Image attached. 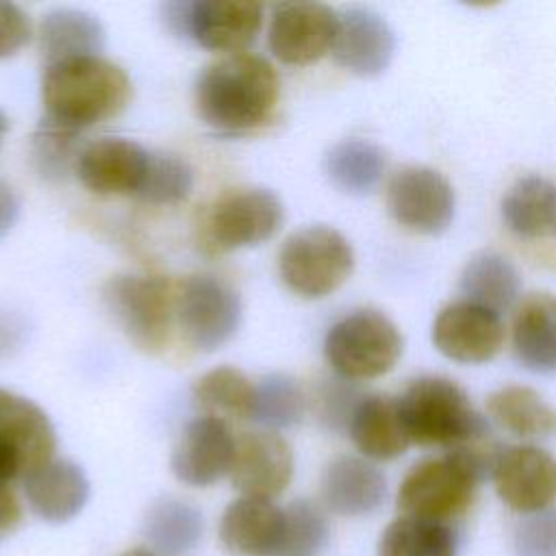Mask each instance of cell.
I'll return each instance as SVG.
<instances>
[{
  "label": "cell",
  "instance_id": "cell-12",
  "mask_svg": "<svg viewBox=\"0 0 556 556\" xmlns=\"http://www.w3.org/2000/svg\"><path fill=\"white\" fill-rule=\"evenodd\" d=\"M387 208L400 226L421 235H439L452 224L454 189L437 169L408 165L391 176Z\"/></svg>",
  "mask_w": 556,
  "mask_h": 556
},
{
  "label": "cell",
  "instance_id": "cell-31",
  "mask_svg": "<svg viewBox=\"0 0 556 556\" xmlns=\"http://www.w3.org/2000/svg\"><path fill=\"white\" fill-rule=\"evenodd\" d=\"M458 532L443 521L400 515L378 539V556H456Z\"/></svg>",
  "mask_w": 556,
  "mask_h": 556
},
{
  "label": "cell",
  "instance_id": "cell-39",
  "mask_svg": "<svg viewBox=\"0 0 556 556\" xmlns=\"http://www.w3.org/2000/svg\"><path fill=\"white\" fill-rule=\"evenodd\" d=\"M22 521V506L9 482H0V539L11 534Z\"/></svg>",
  "mask_w": 556,
  "mask_h": 556
},
{
  "label": "cell",
  "instance_id": "cell-42",
  "mask_svg": "<svg viewBox=\"0 0 556 556\" xmlns=\"http://www.w3.org/2000/svg\"><path fill=\"white\" fill-rule=\"evenodd\" d=\"M7 128H9V122H7L4 113L0 111V143H2V139H4V135H7Z\"/></svg>",
  "mask_w": 556,
  "mask_h": 556
},
{
  "label": "cell",
  "instance_id": "cell-19",
  "mask_svg": "<svg viewBox=\"0 0 556 556\" xmlns=\"http://www.w3.org/2000/svg\"><path fill=\"white\" fill-rule=\"evenodd\" d=\"M150 152L139 143L104 137L87 143L76 159L80 182L93 193H137L146 176Z\"/></svg>",
  "mask_w": 556,
  "mask_h": 556
},
{
  "label": "cell",
  "instance_id": "cell-32",
  "mask_svg": "<svg viewBox=\"0 0 556 556\" xmlns=\"http://www.w3.org/2000/svg\"><path fill=\"white\" fill-rule=\"evenodd\" d=\"M193 397L208 417L245 419L252 410L254 384L237 367H215L206 371L193 387Z\"/></svg>",
  "mask_w": 556,
  "mask_h": 556
},
{
  "label": "cell",
  "instance_id": "cell-30",
  "mask_svg": "<svg viewBox=\"0 0 556 556\" xmlns=\"http://www.w3.org/2000/svg\"><path fill=\"white\" fill-rule=\"evenodd\" d=\"M324 165L337 189L350 195H367L380 185L387 172V154L371 141L345 139L330 148Z\"/></svg>",
  "mask_w": 556,
  "mask_h": 556
},
{
  "label": "cell",
  "instance_id": "cell-9",
  "mask_svg": "<svg viewBox=\"0 0 556 556\" xmlns=\"http://www.w3.org/2000/svg\"><path fill=\"white\" fill-rule=\"evenodd\" d=\"M163 13L176 35L226 54L243 52L263 24V4L250 0L172 2L163 7Z\"/></svg>",
  "mask_w": 556,
  "mask_h": 556
},
{
  "label": "cell",
  "instance_id": "cell-2",
  "mask_svg": "<svg viewBox=\"0 0 556 556\" xmlns=\"http://www.w3.org/2000/svg\"><path fill=\"white\" fill-rule=\"evenodd\" d=\"M500 450L489 437L415 463L400 482L397 510L443 523L460 517L471 506L478 484L491 476Z\"/></svg>",
  "mask_w": 556,
  "mask_h": 556
},
{
  "label": "cell",
  "instance_id": "cell-27",
  "mask_svg": "<svg viewBox=\"0 0 556 556\" xmlns=\"http://www.w3.org/2000/svg\"><path fill=\"white\" fill-rule=\"evenodd\" d=\"M489 417L519 439H547L556 434V408L530 387H502L486 400Z\"/></svg>",
  "mask_w": 556,
  "mask_h": 556
},
{
  "label": "cell",
  "instance_id": "cell-29",
  "mask_svg": "<svg viewBox=\"0 0 556 556\" xmlns=\"http://www.w3.org/2000/svg\"><path fill=\"white\" fill-rule=\"evenodd\" d=\"M202 526V515L193 504L161 497L146 513L143 536L156 556H182L200 543Z\"/></svg>",
  "mask_w": 556,
  "mask_h": 556
},
{
  "label": "cell",
  "instance_id": "cell-22",
  "mask_svg": "<svg viewBox=\"0 0 556 556\" xmlns=\"http://www.w3.org/2000/svg\"><path fill=\"white\" fill-rule=\"evenodd\" d=\"M24 493L30 510L50 523H63L76 517L89 500V480L76 463L52 458L24 480Z\"/></svg>",
  "mask_w": 556,
  "mask_h": 556
},
{
  "label": "cell",
  "instance_id": "cell-8",
  "mask_svg": "<svg viewBox=\"0 0 556 556\" xmlns=\"http://www.w3.org/2000/svg\"><path fill=\"white\" fill-rule=\"evenodd\" d=\"M285 222L280 198L263 187L224 193L202 219V245L213 254L261 245Z\"/></svg>",
  "mask_w": 556,
  "mask_h": 556
},
{
  "label": "cell",
  "instance_id": "cell-13",
  "mask_svg": "<svg viewBox=\"0 0 556 556\" xmlns=\"http://www.w3.org/2000/svg\"><path fill=\"white\" fill-rule=\"evenodd\" d=\"M337 13L321 2H280L271 11L267 43L287 65H308L332 50Z\"/></svg>",
  "mask_w": 556,
  "mask_h": 556
},
{
  "label": "cell",
  "instance_id": "cell-20",
  "mask_svg": "<svg viewBox=\"0 0 556 556\" xmlns=\"http://www.w3.org/2000/svg\"><path fill=\"white\" fill-rule=\"evenodd\" d=\"M285 510L271 500L237 497L219 519V541L235 556H280Z\"/></svg>",
  "mask_w": 556,
  "mask_h": 556
},
{
  "label": "cell",
  "instance_id": "cell-21",
  "mask_svg": "<svg viewBox=\"0 0 556 556\" xmlns=\"http://www.w3.org/2000/svg\"><path fill=\"white\" fill-rule=\"evenodd\" d=\"M387 497L384 473L367 458L339 456L321 473V500L341 517H365L376 513Z\"/></svg>",
  "mask_w": 556,
  "mask_h": 556
},
{
  "label": "cell",
  "instance_id": "cell-17",
  "mask_svg": "<svg viewBox=\"0 0 556 556\" xmlns=\"http://www.w3.org/2000/svg\"><path fill=\"white\" fill-rule=\"evenodd\" d=\"M237 439L226 421L195 417L180 432L172 452L174 476L189 486H211L230 473Z\"/></svg>",
  "mask_w": 556,
  "mask_h": 556
},
{
  "label": "cell",
  "instance_id": "cell-10",
  "mask_svg": "<svg viewBox=\"0 0 556 556\" xmlns=\"http://www.w3.org/2000/svg\"><path fill=\"white\" fill-rule=\"evenodd\" d=\"M239 293L217 276L195 274L176 287V317L185 339L200 352L228 343L241 324Z\"/></svg>",
  "mask_w": 556,
  "mask_h": 556
},
{
  "label": "cell",
  "instance_id": "cell-41",
  "mask_svg": "<svg viewBox=\"0 0 556 556\" xmlns=\"http://www.w3.org/2000/svg\"><path fill=\"white\" fill-rule=\"evenodd\" d=\"M119 556H156V554L150 552L148 547H132V549H126V552L119 554Z\"/></svg>",
  "mask_w": 556,
  "mask_h": 556
},
{
  "label": "cell",
  "instance_id": "cell-35",
  "mask_svg": "<svg viewBox=\"0 0 556 556\" xmlns=\"http://www.w3.org/2000/svg\"><path fill=\"white\" fill-rule=\"evenodd\" d=\"M193 189V172L187 161L172 154H150L137 198L148 204L182 202Z\"/></svg>",
  "mask_w": 556,
  "mask_h": 556
},
{
  "label": "cell",
  "instance_id": "cell-40",
  "mask_svg": "<svg viewBox=\"0 0 556 556\" xmlns=\"http://www.w3.org/2000/svg\"><path fill=\"white\" fill-rule=\"evenodd\" d=\"M20 217V200L15 191L0 180V239L15 226Z\"/></svg>",
  "mask_w": 556,
  "mask_h": 556
},
{
  "label": "cell",
  "instance_id": "cell-18",
  "mask_svg": "<svg viewBox=\"0 0 556 556\" xmlns=\"http://www.w3.org/2000/svg\"><path fill=\"white\" fill-rule=\"evenodd\" d=\"M395 52V35L389 22L367 7H348L337 17L332 43L334 61L356 76L382 74Z\"/></svg>",
  "mask_w": 556,
  "mask_h": 556
},
{
  "label": "cell",
  "instance_id": "cell-3",
  "mask_svg": "<svg viewBox=\"0 0 556 556\" xmlns=\"http://www.w3.org/2000/svg\"><path fill=\"white\" fill-rule=\"evenodd\" d=\"M130 96L126 72L102 56L52 63L41 80L46 119L74 132L119 115Z\"/></svg>",
  "mask_w": 556,
  "mask_h": 556
},
{
  "label": "cell",
  "instance_id": "cell-4",
  "mask_svg": "<svg viewBox=\"0 0 556 556\" xmlns=\"http://www.w3.org/2000/svg\"><path fill=\"white\" fill-rule=\"evenodd\" d=\"M408 441L421 447L456 450L489 439L486 419L473 408L467 393L447 378L424 376L397 397Z\"/></svg>",
  "mask_w": 556,
  "mask_h": 556
},
{
  "label": "cell",
  "instance_id": "cell-5",
  "mask_svg": "<svg viewBox=\"0 0 556 556\" xmlns=\"http://www.w3.org/2000/svg\"><path fill=\"white\" fill-rule=\"evenodd\" d=\"M354 269L350 241L330 226H306L287 237L278 252L282 282L295 295L317 300L337 291Z\"/></svg>",
  "mask_w": 556,
  "mask_h": 556
},
{
  "label": "cell",
  "instance_id": "cell-26",
  "mask_svg": "<svg viewBox=\"0 0 556 556\" xmlns=\"http://www.w3.org/2000/svg\"><path fill=\"white\" fill-rule=\"evenodd\" d=\"M506 226L523 239H556V182L543 176L519 178L502 200Z\"/></svg>",
  "mask_w": 556,
  "mask_h": 556
},
{
  "label": "cell",
  "instance_id": "cell-25",
  "mask_svg": "<svg viewBox=\"0 0 556 556\" xmlns=\"http://www.w3.org/2000/svg\"><path fill=\"white\" fill-rule=\"evenodd\" d=\"M39 46L48 65L70 59L100 56L104 26L87 11L52 9L39 24Z\"/></svg>",
  "mask_w": 556,
  "mask_h": 556
},
{
  "label": "cell",
  "instance_id": "cell-15",
  "mask_svg": "<svg viewBox=\"0 0 556 556\" xmlns=\"http://www.w3.org/2000/svg\"><path fill=\"white\" fill-rule=\"evenodd\" d=\"M432 343L450 361L478 365L495 358L504 345V324L497 313L458 300L443 306L432 324Z\"/></svg>",
  "mask_w": 556,
  "mask_h": 556
},
{
  "label": "cell",
  "instance_id": "cell-38",
  "mask_svg": "<svg viewBox=\"0 0 556 556\" xmlns=\"http://www.w3.org/2000/svg\"><path fill=\"white\" fill-rule=\"evenodd\" d=\"M30 39V20L13 2H0V59L13 56Z\"/></svg>",
  "mask_w": 556,
  "mask_h": 556
},
{
  "label": "cell",
  "instance_id": "cell-7",
  "mask_svg": "<svg viewBox=\"0 0 556 556\" xmlns=\"http://www.w3.org/2000/svg\"><path fill=\"white\" fill-rule=\"evenodd\" d=\"M102 300L124 330L143 352L156 354L169 343L176 315V285L165 276H115L102 289Z\"/></svg>",
  "mask_w": 556,
  "mask_h": 556
},
{
  "label": "cell",
  "instance_id": "cell-11",
  "mask_svg": "<svg viewBox=\"0 0 556 556\" xmlns=\"http://www.w3.org/2000/svg\"><path fill=\"white\" fill-rule=\"evenodd\" d=\"M56 434L28 397L0 389V482L26 480L54 458Z\"/></svg>",
  "mask_w": 556,
  "mask_h": 556
},
{
  "label": "cell",
  "instance_id": "cell-6",
  "mask_svg": "<svg viewBox=\"0 0 556 556\" xmlns=\"http://www.w3.org/2000/svg\"><path fill=\"white\" fill-rule=\"evenodd\" d=\"M324 354L343 380H371L393 369L402 354V334L384 313L361 308L330 326Z\"/></svg>",
  "mask_w": 556,
  "mask_h": 556
},
{
  "label": "cell",
  "instance_id": "cell-34",
  "mask_svg": "<svg viewBox=\"0 0 556 556\" xmlns=\"http://www.w3.org/2000/svg\"><path fill=\"white\" fill-rule=\"evenodd\" d=\"M285 510L280 556H317L330 536L324 508L313 500H293Z\"/></svg>",
  "mask_w": 556,
  "mask_h": 556
},
{
  "label": "cell",
  "instance_id": "cell-36",
  "mask_svg": "<svg viewBox=\"0 0 556 556\" xmlns=\"http://www.w3.org/2000/svg\"><path fill=\"white\" fill-rule=\"evenodd\" d=\"M76 135L78 132L61 128L48 119L41 122L37 135L33 137V156L43 176L61 178L67 174L70 161L74 156Z\"/></svg>",
  "mask_w": 556,
  "mask_h": 556
},
{
  "label": "cell",
  "instance_id": "cell-33",
  "mask_svg": "<svg viewBox=\"0 0 556 556\" xmlns=\"http://www.w3.org/2000/svg\"><path fill=\"white\" fill-rule=\"evenodd\" d=\"M304 408V393L298 382L282 374H271L254 387L250 419L274 432L300 424Z\"/></svg>",
  "mask_w": 556,
  "mask_h": 556
},
{
  "label": "cell",
  "instance_id": "cell-16",
  "mask_svg": "<svg viewBox=\"0 0 556 556\" xmlns=\"http://www.w3.org/2000/svg\"><path fill=\"white\" fill-rule=\"evenodd\" d=\"M291 476L293 452L278 432L254 430L237 439L230 480L241 495L274 500L289 486Z\"/></svg>",
  "mask_w": 556,
  "mask_h": 556
},
{
  "label": "cell",
  "instance_id": "cell-23",
  "mask_svg": "<svg viewBox=\"0 0 556 556\" xmlns=\"http://www.w3.org/2000/svg\"><path fill=\"white\" fill-rule=\"evenodd\" d=\"M513 352L536 374H556V295L530 293L513 315Z\"/></svg>",
  "mask_w": 556,
  "mask_h": 556
},
{
  "label": "cell",
  "instance_id": "cell-1",
  "mask_svg": "<svg viewBox=\"0 0 556 556\" xmlns=\"http://www.w3.org/2000/svg\"><path fill=\"white\" fill-rule=\"evenodd\" d=\"M280 100L274 65L252 52L226 54L198 76L193 102L198 115L215 130L241 135L263 128Z\"/></svg>",
  "mask_w": 556,
  "mask_h": 556
},
{
  "label": "cell",
  "instance_id": "cell-14",
  "mask_svg": "<svg viewBox=\"0 0 556 556\" xmlns=\"http://www.w3.org/2000/svg\"><path fill=\"white\" fill-rule=\"evenodd\" d=\"M491 478L497 497L521 515L549 508L556 500V458L536 445L502 447Z\"/></svg>",
  "mask_w": 556,
  "mask_h": 556
},
{
  "label": "cell",
  "instance_id": "cell-24",
  "mask_svg": "<svg viewBox=\"0 0 556 556\" xmlns=\"http://www.w3.org/2000/svg\"><path fill=\"white\" fill-rule=\"evenodd\" d=\"M348 432L363 458L371 460H393L410 445L397 400L389 395L361 397L350 417Z\"/></svg>",
  "mask_w": 556,
  "mask_h": 556
},
{
  "label": "cell",
  "instance_id": "cell-37",
  "mask_svg": "<svg viewBox=\"0 0 556 556\" xmlns=\"http://www.w3.org/2000/svg\"><path fill=\"white\" fill-rule=\"evenodd\" d=\"M515 556H556V506L523 515L513 534Z\"/></svg>",
  "mask_w": 556,
  "mask_h": 556
},
{
  "label": "cell",
  "instance_id": "cell-28",
  "mask_svg": "<svg viewBox=\"0 0 556 556\" xmlns=\"http://www.w3.org/2000/svg\"><path fill=\"white\" fill-rule=\"evenodd\" d=\"M460 291L465 300L500 315L517 302L521 276L504 254L486 250L471 256L465 265L460 274Z\"/></svg>",
  "mask_w": 556,
  "mask_h": 556
}]
</instances>
